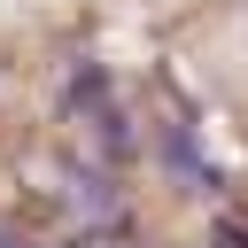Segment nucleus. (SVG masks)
I'll use <instances>...</instances> for the list:
<instances>
[{
    "instance_id": "1",
    "label": "nucleus",
    "mask_w": 248,
    "mask_h": 248,
    "mask_svg": "<svg viewBox=\"0 0 248 248\" xmlns=\"http://www.w3.org/2000/svg\"><path fill=\"white\" fill-rule=\"evenodd\" d=\"M70 108H93V116L108 108V70L101 62H78L70 70Z\"/></svg>"
},
{
    "instance_id": "2",
    "label": "nucleus",
    "mask_w": 248,
    "mask_h": 248,
    "mask_svg": "<svg viewBox=\"0 0 248 248\" xmlns=\"http://www.w3.org/2000/svg\"><path fill=\"white\" fill-rule=\"evenodd\" d=\"M93 132H101V147H108V155H124V147H132V124H124V108H116V101L93 116Z\"/></svg>"
},
{
    "instance_id": "3",
    "label": "nucleus",
    "mask_w": 248,
    "mask_h": 248,
    "mask_svg": "<svg viewBox=\"0 0 248 248\" xmlns=\"http://www.w3.org/2000/svg\"><path fill=\"white\" fill-rule=\"evenodd\" d=\"M217 240H225V248H248V225H240V217H225V225H217Z\"/></svg>"
},
{
    "instance_id": "4",
    "label": "nucleus",
    "mask_w": 248,
    "mask_h": 248,
    "mask_svg": "<svg viewBox=\"0 0 248 248\" xmlns=\"http://www.w3.org/2000/svg\"><path fill=\"white\" fill-rule=\"evenodd\" d=\"M0 248H23V240H8V232H0Z\"/></svg>"
}]
</instances>
